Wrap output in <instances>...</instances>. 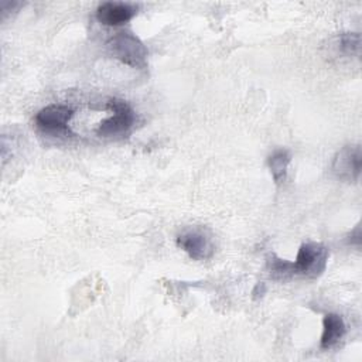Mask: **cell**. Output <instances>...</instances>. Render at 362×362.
Wrapping results in <instances>:
<instances>
[{"instance_id": "cell-1", "label": "cell", "mask_w": 362, "mask_h": 362, "mask_svg": "<svg viewBox=\"0 0 362 362\" xmlns=\"http://www.w3.org/2000/svg\"><path fill=\"white\" fill-rule=\"evenodd\" d=\"M327 262H328V249L322 243H315V242L303 243L298 249L296 260L288 262L287 277L301 276L307 279H315L325 270Z\"/></svg>"}, {"instance_id": "cell-2", "label": "cell", "mask_w": 362, "mask_h": 362, "mask_svg": "<svg viewBox=\"0 0 362 362\" xmlns=\"http://www.w3.org/2000/svg\"><path fill=\"white\" fill-rule=\"evenodd\" d=\"M107 48L110 54L132 68H146L147 65V48L134 34L129 31H120L115 34L109 42Z\"/></svg>"}, {"instance_id": "cell-3", "label": "cell", "mask_w": 362, "mask_h": 362, "mask_svg": "<svg viewBox=\"0 0 362 362\" xmlns=\"http://www.w3.org/2000/svg\"><path fill=\"white\" fill-rule=\"evenodd\" d=\"M107 107L113 115L99 123L96 134L100 137H119L127 134L136 122V113L132 106L123 99L113 98L107 102Z\"/></svg>"}, {"instance_id": "cell-4", "label": "cell", "mask_w": 362, "mask_h": 362, "mask_svg": "<svg viewBox=\"0 0 362 362\" xmlns=\"http://www.w3.org/2000/svg\"><path fill=\"white\" fill-rule=\"evenodd\" d=\"M74 116V109L69 105L52 103L37 112L34 120L40 130L49 134L66 136L71 134L69 120Z\"/></svg>"}, {"instance_id": "cell-5", "label": "cell", "mask_w": 362, "mask_h": 362, "mask_svg": "<svg viewBox=\"0 0 362 362\" xmlns=\"http://www.w3.org/2000/svg\"><path fill=\"white\" fill-rule=\"evenodd\" d=\"M362 167V150L359 144L344 146L334 157L331 170L334 175L346 182L359 180Z\"/></svg>"}, {"instance_id": "cell-6", "label": "cell", "mask_w": 362, "mask_h": 362, "mask_svg": "<svg viewBox=\"0 0 362 362\" xmlns=\"http://www.w3.org/2000/svg\"><path fill=\"white\" fill-rule=\"evenodd\" d=\"M177 245L194 260H208L214 256L215 246L206 230L191 228L177 236Z\"/></svg>"}, {"instance_id": "cell-7", "label": "cell", "mask_w": 362, "mask_h": 362, "mask_svg": "<svg viewBox=\"0 0 362 362\" xmlns=\"http://www.w3.org/2000/svg\"><path fill=\"white\" fill-rule=\"evenodd\" d=\"M137 13V6L123 1H105L96 8V18L105 25H122Z\"/></svg>"}, {"instance_id": "cell-8", "label": "cell", "mask_w": 362, "mask_h": 362, "mask_svg": "<svg viewBox=\"0 0 362 362\" xmlns=\"http://www.w3.org/2000/svg\"><path fill=\"white\" fill-rule=\"evenodd\" d=\"M346 334V325L344 318L335 313H329L322 320V335L321 348L331 349L339 344V341Z\"/></svg>"}, {"instance_id": "cell-9", "label": "cell", "mask_w": 362, "mask_h": 362, "mask_svg": "<svg viewBox=\"0 0 362 362\" xmlns=\"http://www.w3.org/2000/svg\"><path fill=\"white\" fill-rule=\"evenodd\" d=\"M290 161H291V154L284 148L276 150L269 156L267 164H269L272 177L277 185L284 182V180L287 177V168H288Z\"/></svg>"}, {"instance_id": "cell-10", "label": "cell", "mask_w": 362, "mask_h": 362, "mask_svg": "<svg viewBox=\"0 0 362 362\" xmlns=\"http://www.w3.org/2000/svg\"><path fill=\"white\" fill-rule=\"evenodd\" d=\"M338 48L346 57H359L361 35L359 33H342L338 35Z\"/></svg>"}, {"instance_id": "cell-11", "label": "cell", "mask_w": 362, "mask_h": 362, "mask_svg": "<svg viewBox=\"0 0 362 362\" xmlns=\"http://www.w3.org/2000/svg\"><path fill=\"white\" fill-rule=\"evenodd\" d=\"M21 6H23V3H20V1H0L1 17L4 18L10 11H17Z\"/></svg>"}, {"instance_id": "cell-12", "label": "cell", "mask_w": 362, "mask_h": 362, "mask_svg": "<svg viewBox=\"0 0 362 362\" xmlns=\"http://www.w3.org/2000/svg\"><path fill=\"white\" fill-rule=\"evenodd\" d=\"M348 242H349V245H356V246L361 245V228L359 226H356L354 229V232H351Z\"/></svg>"}, {"instance_id": "cell-13", "label": "cell", "mask_w": 362, "mask_h": 362, "mask_svg": "<svg viewBox=\"0 0 362 362\" xmlns=\"http://www.w3.org/2000/svg\"><path fill=\"white\" fill-rule=\"evenodd\" d=\"M264 291H266L264 284H263V283H257V284H256V287H255V290H253V297H255V298L262 297Z\"/></svg>"}]
</instances>
